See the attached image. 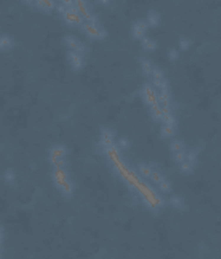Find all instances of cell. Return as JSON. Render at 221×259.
Here are the masks:
<instances>
[{
    "label": "cell",
    "instance_id": "1",
    "mask_svg": "<svg viewBox=\"0 0 221 259\" xmlns=\"http://www.w3.org/2000/svg\"><path fill=\"white\" fill-rule=\"evenodd\" d=\"M68 62L72 70L75 72L80 71L84 65L83 58L80 53L74 51L68 52Z\"/></svg>",
    "mask_w": 221,
    "mask_h": 259
},
{
    "label": "cell",
    "instance_id": "2",
    "mask_svg": "<svg viewBox=\"0 0 221 259\" xmlns=\"http://www.w3.org/2000/svg\"><path fill=\"white\" fill-rule=\"evenodd\" d=\"M65 17L68 22L74 25H79L82 22V19L78 13H73L70 11H67L65 14Z\"/></svg>",
    "mask_w": 221,
    "mask_h": 259
},
{
    "label": "cell",
    "instance_id": "3",
    "mask_svg": "<svg viewBox=\"0 0 221 259\" xmlns=\"http://www.w3.org/2000/svg\"><path fill=\"white\" fill-rule=\"evenodd\" d=\"M78 10L83 17L90 21L92 19V16L88 12L87 7L83 0H76Z\"/></svg>",
    "mask_w": 221,
    "mask_h": 259
},
{
    "label": "cell",
    "instance_id": "4",
    "mask_svg": "<svg viewBox=\"0 0 221 259\" xmlns=\"http://www.w3.org/2000/svg\"><path fill=\"white\" fill-rule=\"evenodd\" d=\"M84 28L86 31L92 37H100L102 36L101 33L95 26H92L89 24H86L84 25Z\"/></svg>",
    "mask_w": 221,
    "mask_h": 259
},
{
    "label": "cell",
    "instance_id": "5",
    "mask_svg": "<svg viewBox=\"0 0 221 259\" xmlns=\"http://www.w3.org/2000/svg\"><path fill=\"white\" fill-rule=\"evenodd\" d=\"M68 45L74 51L76 52L81 53L83 51V47H82L80 45H79L77 43H76L74 40H73L71 38L68 39L67 41Z\"/></svg>",
    "mask_w": 221,
    "mask_h": 259
},
{
    "label": "cell",
    "instance_id": "6",
    "mask_svg": "<svg viewBox=\"0 0 221 259\" xmlns=\"http://www.w3.org/2000/svg\"><path fill=\"white\" fill-rule=\"evenodd\" d=\"M11 41L8 38L3 37L1 39V48L4 49H8L11 46Z\"/></svg>",
    "mask_w": 221,
    "mask_h": 259
},
{
    "label": "cell",
    "instance_id": "7",
    "mask_svg": "<svg viewBox=\"0 0 221 259\" xmlns=\"http://www.w3.org/2000/svg\"><path fill=\"white\" fill-rule=\"evenodd\" d=\"M174 132V131L173 126L168 125H166V126L163 128L162 130L163 135L165 136H172Z\"/></svg>",
    "mask_w": 221,
    "mask_h": 259
},
{
    "label": "cell",
    "instance_id": "8",
    "mask_svg": "<svg viewBox=\"0 0 221 259\" xmlns=\"http://www.w3.org/2000/svg\"><path fill=\"white\" fill-rule=\"evenodd\" d=\"M184 147V145L178 141H175L171 145V149L173 151H181Z\"/></svg>",
    "mask_w": 221,
    "mask_h": 259
},
{
    "label": "cell",
    "instance_id": "9",
    "mask_svg": "<svg viewBox=\"0 0 221 259\" xmlns=\"http://www.w3.org/2000/svg\"><path fill=\"white\" fill-rule=\"evenodd\" d=\"M177 161L179 163L183 162L185 158V153L183 151H180L177 153L175 156Z\"/></svg>",
    "mask_w": 221,
    "mask_h": 259
},
{
    "label": "cell",
    "instance_id": "10",
    "mask_svg": "<svg viewBox=\"0 0 221 259\" xmlns=\"http://www.w3.org/2000/svg\"><path fill=\"white\" fill-rule=\"evenodd\" d=\"M38 1L42 2L48 9H51L54 6V4L52 2V0H38Z\"/></svg>",
    "mask_w": 221,
    "mask_h": 259
},
{
    "label": "cell",
    "instance_id": "11",
    "mask_svg": "<svg viewBox=\"0 0 221 259\" xmlns=\"http://www.w3.org/2000/svg\"><path fill=\"white\" fill-rule=\"evenodd\" d=\"M181 169L184 172H188L189 170H190V169H191V165L189 163L184 162V163H182L181 165Z\"/></svg>",
    "mask_w": 221,
    "mask_h": 259
},
{
    "label": "cell",
    "instance_id": "12",
    "mask_svg": "<svg viewBox=\"0 0 221 259\" xmlns=\"http://www.w3.org/2000/svg\"><path fill=\"white\" fill-rule=\"evenodd\" d=\"M154 76L155 77V79L157 80H161L164 77L162 73L160 70H158L157 69L154 70Z\"/></svg>",
    "mask_w": 221,
    "mask_h": 259
},
{
    "label": "cell",
    "instance_id": "13",
    "mask_svg": "<svg viewBox=\"0 0 221 259\" xmlns=\"http://www.w3.org/2000/svg\"><path fill=\"white\" fill-rule=\"evenodd\" d=\"M144 70H145V73L149 74L150 72V70H151L150 63L147 61H144Z\"/></svg>",
    "mask_w": 221,
    "mask_h": 259
},
{
    "label": "cell",
    "instance_id": "14",
    "mask_svg": "<svg viewBox=\"0 0 221 259\" xmlns=\"http://www.w3.org/2000/svg\"><path fill=\"white\" fill-rule=\"evenodd\" d=\"M195 158H196V155L194 152L188 153V155L187 156V159L189 162H194L195 160Z\"/></svg>",
    "mask_w": 221,
    "mask_h": 259
},
{
    "label": "cell",
    "instance_id": "15",
    "mask_svg": "<svg viewBox=\"0 0 221 259\" xmlns=\"http://www.w3.org/2000/svg\"><path fill=\"white\" fill-rule=\"evenodd\" d=\"M161 188L162 190L165 191H167L169 189L170 185L168 183L163 182L161 184Z\"/></svg>",
    "mask_w": 221,
    "mask_h": 259
},
{
    "label": "cell",
    "instance_id": "16",
    "mask_svg": "<svg viewBox=\"0 0 221 259\" xmlns=\"http://www.w3.org/2000/svg\"><path fill=\"white\" fill-rule=\"evenodd\" d=\"M68 5H70L72 3V0H61Z\"/></svg>",
    "mask_w": 221,
    "mask_h": 259
},
{
    "label": "cell",
    "instance_id": "17",
    "mask_svg": "<svg viewBox=\"0 0 221 259\" xmlns=\"http://www.w3.org/2000/svg\"><path fill=\"white\" fill-rule=\"evenodd\" d=\"M69 11H70L71 12L73 13H78V11L77 8H75V7H72Z\"/></svg>",
    "mask_w": 221,
    "mask_h": 259
}]
</instances>
